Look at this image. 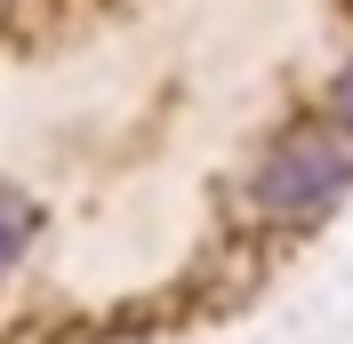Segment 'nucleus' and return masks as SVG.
I'll return each instance as SVG.
<instances>
[{
    "mask_svg": "<svg viewBox=\"0 0 353 344\" xmlns=\"http://www.w3.org/2000/svg\"><path fill=\"white\" fill-rule=\"evenodd\" d=\"M353 193V136L337 129H289L249 176V208L273 224H313Z\"/></svg>",
    "mask_w": 353,
    "mask_h": 344,
    "instance_id": "1",
    "label": "nucleus"
},
{
    "mask_svg": "<svg viewBox=\"0 0 353 344\" xmlns=\"http://www.w3.org/2000/svg\"><path fill=\"white\" fill-rule=\"evenodd\" d=\"M32 240H41V208H32L24 193H8V184H0V280L32 257Z\"/></svg>",
    "mask_w": 353,
    "mask_h": 344,
    "instance_id": "2",
    "label": "nucleus"
},
{
    "mask_svg": "<svg viewBox=\"0 0 353 344\" xmlns=\"http://www.w3.org/2000/svg\"><path fill=\"white\" fill-rule=\"evenodd\" d=\"M337 120H345V129H353V65L337 72Z\"/></svg>",
    "mask_w": 353,
    "mask_h": 344,
    "instance_id": "3",
    "label": "nucleus"
}]
</instances>
